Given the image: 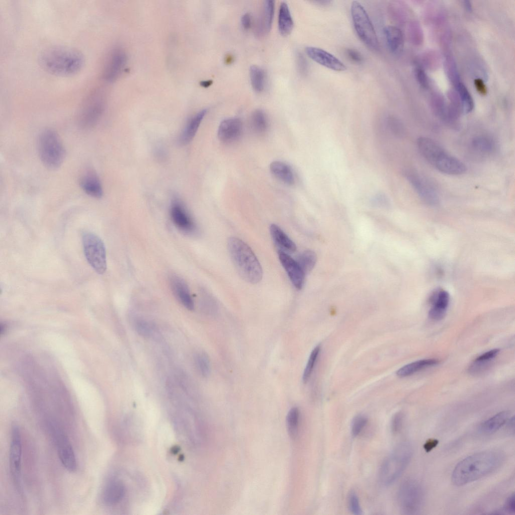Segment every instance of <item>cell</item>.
I'll return each mask as SVG.
<instances>
[{
	"instance_id": "cell-1",
	"label": "cell",
	"mask_w": 515,
	"mask_h": 515,
	"mask_svg": "<svg viewBox=\"0 0 515 515\" xmlns=\"http://www.w3.org/2000/svg\"><path fill=\"white\" fill-rule=\"evenodd\" d=\"M503 453L487 450L476 453L460 461L452 474L453 483L458 486L466 485L494 472L503 464Z\"/></svg>"
},
{
	"instance_id": "cell-2",
	"label": "cell",
	"mask_w": 515,
	"mask_h": 515,
	"mask_svg": "<svg viewBox=\"0 0 515 515\" xmlns=\"http://www.w3.org/2000/svg\"><path fill=\"white\" fill-rule=\"evenodd\" d=\"M41 66L52 74L61 76L74 75L83 66L84 58L78 50L56 46L44 50L39 56Z\"/></svg>"
},
{
	"instance_id": "cell-3",
	"label": "cell",
	"mask_w": 515,
	"mask_h": 515,
	"mask_svg": "<svg viewBox=\"0 0 515 515\" xmlns=\"http://www.w3.org/2000/svg\"><path fill=\"white\" fill-rule=\"evenodd\" d=\"M416 143L422 157L440 171L449 175H459L466 171V166L462 161L447 152L434 140L420 137Z\"/></svg>"
},
{
	"instance_id": "cell-4",
	"label": "cell",
	"mask_w": 515,
	"mask_h": 515,
	"mask_svg": "<svg viewBox=\"0 0 515 515\" xmlns=\"http://www.w3.org/2000/svg\"><path fill=\"white\" fill-rule=\"evenodd\" d=\"M227 246L232 261L240 276L248 283H259L263 277V270L250 247L235 237L229 238Z\"/></svg>"
},
{
	"instance_id": "cell-5",
	"label": "cell",
	"mask_w": 515,
	"mask_h": 515,
	"mask_svg": "<svg viewBox=\"0 0 515 515\" xmlns=\"http://www.w3.org/2000/svg\"><path fill=\"white\" fill-rule=\"evenodd\" d=\"M413 454V448L408 442L398 445L386 457L379 470V480L384 486H389L397 480L408 465Z\"/></svg>"
},
{
	"instance_id": "cell-6",
	"label": "cell",
	"mask_w": 515,
	"mask_h": 515,
	"mask_svg": "<svg viewBox=\"0 0 515 515\" xmlns=\"http://www.w3.org/2000/svg\"><path fill=\"white\" fill-rule=\"evenodd\" d=\"M37 149L41 162L47 168L56 169L63 163L65 149L55 130L47 128L41 132L38 138Z\"/></svg>"
},
{
	"instance_id": "cell-7",
	"label": "cell",
	"mask_w": 515,
	"mask_h": 515,
	"mask_svg": "<svg viewBox=\"0 0 515 515\" xmlns=\"http://www.w3.org/2000/svg\"><path fill=\"white\" fill-rule=\"evenodd\" d=\"M424 500L423 489L417 480L408 478L401 483L398 491L397 501L403 514H418L422 507Z\"/></svg>"
},
{
	"instance_id": "cell-8",
	"label": "cell",
	"mask_w": 515,
	"mask_h": 515,
	"mask_svg": "<svg viewBox=\"0 0 515 515\" xmlns=\"http://www.w3.org/2000/svg\"><path fill=\"white\" fill-rule=\"evenodd\" d=\"M351 13L353 26L359 39L370 49L377 51L379 43L374 27L365 9L358 1H353Z\"/></svg>"
},
{
	"instance_id": "cell-9",
	"label": "cell",
	"mask_w": 515,
	"mask_h": 515,
	"mask_svg": "<svg viewBox=\"0 0 515 515\" xmlns=\"http://www.w3.org/2000/svg\"><path fill=\"white\" fill-rule=\"evenodd\" d=\"M85 256L91 266L99 274L107 269L106 252L105 244L96 234L87 232L82 236Z\"/></svg>"
},
{
	"instance_id": "cell-10",
	"label": "cell",
	"mask_w": 515,
	"mask_h": 515,
	"mask_svg": "<svg viewBox=\"0 0 515 515\" xmlns=\"http://www.w3.org/2000/svg\"><path fill=\"white\" fill-rule=\"evenodd\" d=\"M104 99L99 92H94L83 101L79 109L77 122L79 127L89 129L95 127L104 111Z\"/></svg>"
},
{
	"instance_id": "cell-11",
	"label": "cell",
	"mask_w": 515,
	"mask_h": 515,
	"mask_svg": "<svg viewBox=\"0 0 515 515\" xmlns=\"http://www.w3.org/2000/svg\"><path fill=\"white\" fill-rule=\"evenodd\" d=\"M50 427L58 455L62 464L67 471H75L77 466L76 458L67 437L58 426L51 424Z\"/></svg>"
},
{
	"instance_id": "cell-12",
	"label": "cell",
	"mask_w": 515,
	"mask_h": 515,
	"mask_svg": "<svg viewBox=\"0 0 515 515\" xmlns=\"http://www.w3.org/2000/svg\"><path fill=\"white\" fill-rule=\"evenodd\" d=\"M404 175L406 180L424 202L432 206L438 204V194L425 179L414 171L407 170Z\"/></svg>"
},
{
	"instance_id": "cell-13",
	"label": "cell",
	"mask_w": 515,
	"mask_h": 515,
	"mask_svg": "<svg viewBox=\"0 0 515 515\" xmlns=\"http://www.w3.org/2000/svg\"><path fill=\"white\" fill-rule=\"evenodd\" d=\"M22 443L20 430L15 424L12 426L9 452L10 468L12 475L17 485L20 484L21 472Z\"/></svg>"
},
{
	"instance_id": "cell-14",
	"label": "cell",
	"mask_w": 515,
	"mask_h": 515,
	"mask_svg": "<svg viewBox=\"0 0 515 515\" xmlns=\"http://www.w3.org/2000/svg\"><path fill=\"white\" fill-rule=\"evenodd\" d=\"M305 52L314 61L331 70L343 71L347 69L346 66L339 59L321 48L308 46L305 48Z\"/></svg>"
},
{
	"instance_id": "cell-15",
	"label": "cell",
	"mask_w": 515,
	"mask_h": 515,
	"mask_svg": "<svg viewBox=\"0 0 515 515\" xmlns=\"http://www.w3.org/2000/svg\"><path fill=\"white\" fill-rule=\"evenodd\" d=\"M126 56L123 50L115 48L109 53L103 71V77L108 81L115 80L124 68Z\"/></svg>"
},
{
	"instance_id": "cell-16",
	"label": "cell",
	"mask_w": 515,
	"mask_h": 515,
	"mask_svg": "<svg viewBox=\"0 0 515 515\" xmlns=\"http://www.w3.org/2000/svg\"><path fill=\"white\" fill-rule=\"evenodd\" d=\"M170 216L175 226L183 233L192 234L196 233V224L178 202H175L170 208Z\"/></svg>"
},
{
	"instance_id": "cell-17",
	"label": "cell",
	"mask_w": 515,
	"mask_h": 515,
	"mask_svg": "<svg viewBox=\"0 0 515 515\" xmlns=\"http://www.w3.org/2000/svg\"><path fill=\"white\" fill-rule=\"evenodd\" d=\"M278 256L293 285L297 289H302L304 283L305 274L296 261L286 252L281 250H278Z\"/></svg>"
},
{
	"instance_id": "cell-18",
	"label": "cell",
	"mask_w": 515,
	"mask_h": 515,
	"mask_svg": "<svg viewBox=\"0 0 515 515\" xmlns=\"http://www.w3.org/2000/svg\"><path fill=\"white\" fill-rule=\"evenodd\" d=\"M79 184L85 193L95 198H100L103 195V190L100 178L93 169H85L81 174Z\"/></svg>"
},
{
	"instance_id": "cell-19",
	"label": "cell",
	"mask_w": 515,
	"mask_h": 515,
	"mask_svg": "<svg viewBox=\"0 0 515 515\" xmlns=\"http://www.w3.org/2000/svg\"><path fill=\"white\" fill-rule=\"evenodd\" d=\"M450 301L449 293L443 289L436 291L432 295L430 302L431 307L428 312L429 317L434 320H440L446 315Z\"/></svg>"
},
{
	"instance_id": "cell-20",
	"label": "cell",
	"mask_w": 515,
	"mask_h": 515,
	"mask_svg": "<svg viewBox=\"0 0 515 515\" xmlns=\"http://www.w3.org/2000/svg\"><path fill=\"white\" fill-rule=\"evenodd\" d=\"M242 131V124L237 118H230L223 120L218 129V137L224 143H231L240 136Z\"/></svg>"
},
{
	"instance_id": "cell-21",
	"label": "cell",
	"mask_w": 515,
	"mask_h": 515,
	"mask_svg": "<svg viewBox=\"0 0 515 515\" xmlns=\"http://www.w3.org/2000/svg\"><path fill=\"white\" fill-rule=\"evenodd\" d=\"M169 283L171 290L178 300L187 309L192 310L194 303L186 282L178 276L172 275L169 277Z\"/></svg>"
},
{
	"instance_id": "cell-22",
	"label": "cell",
	"mask_w": 515,
	"mask_h": 515,
	"mask_svg": "<svg viewBox=\"0 0 515 515\" xmlns=\"http://www.w3.org/2000/svg\"><path fill=\"white\" fill-rule=\"evenodd\" d=\"M275 2L267 0L264 2L261 14L258 20L256 33L263 36L269 33L272 27L274 13Z\"/></svg>"
},
{
	"instance_id": "cell-23",
	"label": "cell",
	"mask_w": 515,
	"mask_h": 515,
	"mask_svg": "<svg viewBox=\"0 0 515 515\" xmlns=\"http://www.w3.org/2000/svg\"><path fill=\"white\" fill-rule=\"evenodd\" d=\"M125 493V487L119 481H112L104 487L101 494V500L106 505H113L118 503Z\"/></svg>"
},
{
	"instance_id": "cell-24",
	"label": "cell",
	"mask_w": 515,
	"mask_h": 515,
	"mask_svg": "<svg viewBox=\"0 0 515 515\" xmlns=\"http://www.w3.org/2000/svg\"><path fill=\"white\" fill-rule=\"evenodd\" d=\"M384 34L389 50L394 54L402 52L404 46V39L402 31L394 26H387L384 28Z\"/></svg>"
},
{
	"instance_id": "cell-25",
	"label": "cell",
	"mask_w": 515,
	"mask_h": 515,
	"mask_svg": "<svg viewBox=\"0 0 515 515\" xmlns=\"http://www.w3.org/2000/svg\"><path fill=\"white\" fill-rule=\"evenodd\" d=\"M509 417V411H500L483 421L479 427V431L484 435L493 434L505 424Z\"/></svg>"
},
{
	"instance_id": "cell-26",
	"label": "cell",
	"mask_w": 515,
	"mask_h": 515,
	"mask_svg": "<svg viewBox=\"0 0 515 515\" xmlns=\"http://www.w3.org/2000/svg\"><path fill=\"white\" fill-rule=\"evenodd\" d=\"M271 237L279 250L285 252H294L296 250L295 243L277 225L272 224L270 227Z\"/></svg>"
},
{
	"instance_id": "cell-27",
	"label": "cell",
	"mask_w": 515,
	"mask_h": 515,
	"mask_svg": "<svg viewBox=\"0 0 515 515\" xmlns=\"http://www.w3.org/2000/svg\"><path fill=\"white\" fill-rule=\"evenodd\" d=\"M271 173L284 184L291 186L294 184L295 179L291 167L281 161H274L270 165Z\"/></svg>"
},
{
	"instance_id": "cell-28",
	"label": "cell",
	"mask_w": 515,
	"mask_h": 515,
	"mask_svg": "<svg viewBox=\"0 0 515 515\" xmlns=\"http://www.w3.org/2000/svg\"><path fill=\"white\" fill-rule=\"evenodd\" d=\"M470 145L472 150L482 155H488L493 152L495 144L490 136L479 134L475 135L471 140Z\"/></svg>"
},
{
	"instance_id": "cell-29",
	"label": "cell",
	"mask_w": 515,
	"mask_h": 515,
	"mask_svg": "<svg viewBox=\"0 0 515 515\" xmlns=\"http://www.w3.org/2000/svg\"><path fill=\"white\" fill-rule=\"evenodd\" d=\"M206 113V109L202 110L190 120L180 137L182 144H186L192 140Z\"/></svg>"
},
{
	"instance_id": "cell-30",
	"label": "cell",
	"mask_w": 515,
	"mask_h": 515,
	"mask_svg": "<svg viewBox=\"0 0 515 515\" xmlns=\"http://www.w3.org/2000/svg\"><path fill=\"white\" fill-rule=\"evenodd\" d=\"M294 22L288 4L282 2L280 6L278 14V28L283 36L289 35L292 31Z\"/></svg>"
},
{
	"instance_id": "cell-31",
	"label": "cell",
	"mask_w": 515,
	"mask_h": 515,
	"mask_svg": "<svg viewBox=\"0 0 515 515\" xmlns=\"http://www.w3.org/2000/svg\"><path fill=\"white\" fill-rule=\"evenodd\" d=\"M439 363L436 359H423L416 361L400 368L396 372L400 377L408 376L428 367L434 366Z\"/></svg>"
},
{
	"instance_id": "cell-32",
	"label": "cell",
	"mask_w": 515,
	"mask_h": 515,
	"mask_svg": "<svg viewBox=\"0 0 515 515\" xmlns=\"http://www.w3.org/2000/svg\"><path fill=\"white\" fill-rule=\"evenodd\" d=\"M249 74L253 90L257 92L263 91L265 83V74L264 70L259 66L253 65L250 67Z\"/></svg>"
},
{
	"instance_id": "cell-33",
	"label": "cell",
	"mask_w": 515,
	"mask_h": 515,
	"mask_svg": "<svg viewBox=\"0 0 515 515\" xmlns=\"http://www.w3.org/2000/svg\"><path fill=\"white\" fill-rule=\"evenodd\" d=\"M316 255L311 250H306L298 255L296 262L305 274L310 272L316 262Z\"/></svg>"
},
{
	"instance_id": "cell-34",
	"label": "cell",
	"mask_w": 515,
	"mask_h": 515,
	"mask_svg": "<svg viewBox=\"0 0 515 515\" xmlns=\"http://www.w3.org/2000/svg\"><path fill=\"white\" fill-rule=\"evenodd\" d=\"M250 124L253 130L256 133H264L268 127V121L264 111L260 109L254 111L251 116Z\"/></svg>"
},
{
	"instance_id": "cell-35",
	"label": "cell",
	"mask_w": 515,
	"mask_h": 515,
	"mask_svg": "<svg viewBox=\"0 0 515 515\" xmlns=\"http://www.w3.org/2000/svg\"><path fill=\"white\" fill-rule=\"evenodd\" d=\"M457 90L459 94L463 111L465 113L471 112L474 108L473 100L465 85L462 82H458Z\"/></svg>"
},
{
	"instance_id": "cell-36",
	"label": "cell",
	"mask_w": 515,
	"mask_h": 515,
	"mask_svg": "<svg viewBox=\"0 0 515 515\" xmlns=\"http://www.w3.org/2000/svg\"><path fill=\"white\" fill-rule=\"evenodd\" d=\"M300 412L297 407L292 408L287 416V425L291 438H295L298 433Z\"/></svg>"
},
{
	"instance_id": "cell-37",
	"label": "cell",
	"mask_w": 515,
	"mask_h": 515,
	"mask_svg": "<svg viewBox=\"0 0 515 515\" xmlns=\"http://www.w3.org/2000/svg\"><path fill=\"white\" fill-rule=\"evenodd\" d=\"M320 350V346H317L314 348L310 354L303 375L302 379L305 383L308 381L311 376Z\"/></svg>"
},
{
	"instance_id": "cell-38",
	"label": "cell",
	"mask_w": 515,
	"mask_h": 515,
	"mask_svg": "<svg viewBox=\"0 0 515 515\" xmlns=\"http://www.w3.org/2000/svg\"><path fill=\"white\" fill-rule=\"evenodd\" d=\"M197 368L200 374L204 377L208 376L210 370V362L207 356L204 353H200L195 357Z\"/></svg>"
},
{
	"instance_id": "cell-39",
	"label": "cell",
	"mask_w": 515,
	"mask_h": 515,
	"mask_svg": "<svg viewBox=\"0 0 515 515\" xmlns=\"http://www.w3.org/2000/svg\"><path fill=\"white\" fill-rule=\"evenodd\" d=\"M368 422V418L362 414L356 416L351 424V433L354 437H357L363 431Z\"/></svg>"
},
{
	"instance_id": "cell-40",
	"label": "cell",
	"mask_w": 515,
	"mask_h": 515,
	"mask_svg": "<svg viewBox=\"0 0 515 515\" xmlns=\"http://www.w3.org/2000/svg\"><path fill=\"white\" fill-rule=\"evenodd\" d=\"M348 501L349 509L353 514L361 515L363 513L359 498L354 491L350 492Z\"/></svg>"
},
{
	"instance_id": "cell-41",
	"label": "cell",
	"mask_w": 515,
	"mask_h": 515,
	"mask_svg": "<svg viewBox=\"0 0 515 515\" xmlns=\"http://www.w3.org/2000/svg\"><path fill=\"white\" fill-rule=\"evenodd\" d=\"M388 125L392 133L398 137H402L405 134L404 127L402 123L394 117H389L387 120Z\"/></svg>"
},
{
	"instance_id": "cell-42",
	"label": "cell",
	"mask_w": 515,
	"mask_h": 515,
	"mask_svg": "<svg viewBox=\"0 0 515 515\" xmlns=\"http://www.w3.org/2000/svg\"><path fill=\"white\" fill-rule=\"evenodd\" d=\"M135 327L138 333L143 337H148L151 334V327L145 320H137L135 323Z\"/></svg>"
},
{
	"instance_id": "cell-43",
	"label": "cell",
	"mask_w": 515,
	"mask_h": 515,
	"mask_svg": "<svg viewBox=\"0 0 515 515\" xmlns=\"http://www.w3.org/2000/svg\"><path fill=\"white\" fill-rule=\"evenodd\" d=\"M404 419L402 412L396 413L392 417L391 422V430L393 434H397L401 430Z\"/></svg>"
},
{
	"instance_id": "cell-44",
	"label": "cell",
	"mask_w": 515,
	"mask_h": 515,
	"mask_svg": "<svg viewBox=\"0 0 515 515\" xmlns=\"http://www.w3.org/2000/svg\"><path fill=\"white\" fill-rule=\"evenodd\" d=\"M499 350L497 349H493L478 356L475 361L488 362L494 358L499 353Z\"/></svg>"
},
{
	"instance_id": "cell-45",
	"label": "cell",
	"mask_w": 515,
	"mask_h": 515,
	"mask_svg": "<svg viewBox=\"0 0 515 515\" xmlns=\"http://www.w3.org/2000/svg\"><path fill=\"white\" fill-rule=\"evenodd\" d=\"M305 57L300 52L297 53L296 62L299 71L302 74L306 73L307 70V63Z\"/></svg>"
},
{
	"instance_id": "cell-46",
	"label": "cell",
	"mask_w": 515,
	"mask_h": 515,
	"mask_svg": "<svg viewBox=\"0 0 515 515\" xmlns=\"http://www.w3.org/2000/svg\"><path fill=\"white\" fill-rule=\"evenodd\" d=\"M514 494H511L506 499L503 510L504 511L509 513L514 514L515 512V501Z\"/></svg>"
},
{
	"instance_id": "cell-47",
	"label": "cell",
	"mask_w": 515,
	"mask_h": 515,
	"mask_svg": "<svg viewBox=\"0 0 515 515\" xmlns=\"http://www.w3.org/2000/svg\"><path fill=\"white\" fill-rule=\"evenodd\" d=\"M415 75L419 83L423 88L427 87L428 85L427 77L425 72L421 68L418 67L416 69Z\"/></svg>"
},
{
	"instance_id": "cell-48",
	"label": "cell",
	"mask_w": 515,
	"mask_h": 515,
	"mask_svg": "<svg viewBox=\"0 0 515 515\" xmlns=\"http://www.w3.org/2000/svg\"><path fill=\"white\" fill-rule=\"evenodd\" d=\"M346 54L348 57L353 62L361 63L363 61V57L361 54L356 50L348 49L346 50Z\"/></svg>"
},
{
	"instance_id": "cell-49",
	"label": "cell",
	"mask_w": 515,
	"mask_h": 515,
	"mask_svg": "<svg viewBox=\"0 0 515 515\" xmlns=\"http://www.w3.org/2000/svg\"><path fill=\"white\" fill-rule=\"evenodd\" d=\"M474 83L475 88L478 93L483 96H484L487 94V88L481 79H475Z\"/></svg>"
},
{
	"instance_id": "cell-50",
	"label": "cell",
	"mask_w": 515,
	"mask_h": 515,
	"mask_svg": "<svg viewBox=\"0 0 515 515\" xmlns=\"http://www.w3.org/2000/svg\"><path fill=\"white\" fill-rule=\"evenodd\" d=\"M439 444V441L435 439H428L423 445V449L426 452L431 451Z\"/></svg>"
},
{
	"instance_id": "cell-51",
	"label": "cell",
	"mask_w": 515,
	"mask_h": 515,
	"mask_svg": "<svg viewBox=\"0 0 515 515\" xmlns=\"http://www.w3.org/2000/svg\"><path fill=\"white\" fill-rule=\"evenodd\" d=\"M241 22L242 27L245 30L248 29L251 26V18L248 13L243 14L241 19Z\"/></svg>"
},
{
	"instance_id": "cell-52",
	"label": "cell",
	"mask_w": 515,
	"mask_h": 515,
	"mask_svg": "<svg viewBox=\"0 0 515 515\" xmlns=\"http://www.w3.org/2000/svg\"><path fill=\"white\" fill-rule=\"evenodd\" d=\"M506 424H507V429L508 430V431L510 432L511 433V432H512L513 434L514 433V416H512V417H509V418L508 419L507 421L506 422Z\"/></svg>"
},
{
	"instance_id": "cell-53",
	"label": "cell",
	"mask_w": 515,
	"mask_h": 515,
	"mask_svg": "<svg viewBox=\"0 0 515 515\" xmlns=\"http://www.w3.org/2000/svg\"><path fill=\"white\" fill-rule=\"evenodd\" d=\"M464 3L465 7L466 9V10L467 11H471L472 6H471V5L470 4V2L469 1H465L464 2Z\"/></svg>"
},
{
	"instance_id": "cell-54",
	"label": "cell",
	"mask_w": 515,
	"mask_h": 515,
	"mask_svg": "<svg viewBox=\"0 0 515 515\" xmlns=\"http://www.w3.org/2000/svg\"><path fill=\"white\" fill-rule=\"evenodd\" d=\"M212 82V81L211 80H207V81H205L203 82L202 84L204 87H208V86L210 85V84H211Z\"/></svg>"
},
{
	"instance_id": "cell-55",
	"label": "cell",
	"mask_w": 515,
	"mask_h": 515,
	"mask_svg": "<svg viewBox=\"0 0 515 515\" xmlns=\"http://www.w3.org/2000/svg\"><path fill=\"white\" fill-rule=\"evenodd\" d=\"M225 60H226V62H228V63H230V61H232V57L231 56H230V55H229L227 56V57L225 59Z\"/></svg>"
}]
</instances>
